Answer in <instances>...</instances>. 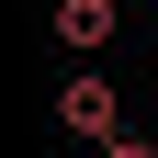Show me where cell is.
<instances>
[{"mask_svg": "<svg viewBox=\"0 0 158 158\" xmlns=\"http://www.w3.org/2000/svg\"><path fill=\"white\" fill-rule=\"evenodd\" d=\"M56 124H68L79 147H102V135H124V102H113V79H102V68H79L68 90H56Z\"/></svg>", "mask_w": 158, "mask_h": 158, "instance_id": "1", "label": "cell"}, {"mask_svg": "<svg viewBox=\"0 0 158 158\" xmlns=\"http://www.w3.org/2000/svg\"><path fill=\"white\" fill-rule=\"evenodd\" d=\"M113 23H124V0H56V45H68V56H102Z\"/></svg>", "mask_w": 158, "mask_h": 158, "instance_id": "2", "label": "cell"}, {"mask_svg": "<svg viewBox=\"0 0 158 158\" xmlns=\"http://www.w3.org/2000/svg\"><path fill=\"white\" fill-rule=\"evenodd\" d=\"M90 158H158V147H147V135L124 124V135H102V147H90Z\"/></svg>", "mask_w": 158, "mask_h": 158, "instance_id": "3", "label": "cell"}, {"mask_svg": "<svg viewBox=\"0 0 158 158\" xmlns=\"http://www.w3.org/2000/svg\"><path fill=\"white\" fill-rule=\"evenodd\" d=\"M147 11H158V0H147Z\"/></svg>", "mask_w": 158, "mask_h": 158, "instance_id": "4", "label": "cell"}]
</instances>
